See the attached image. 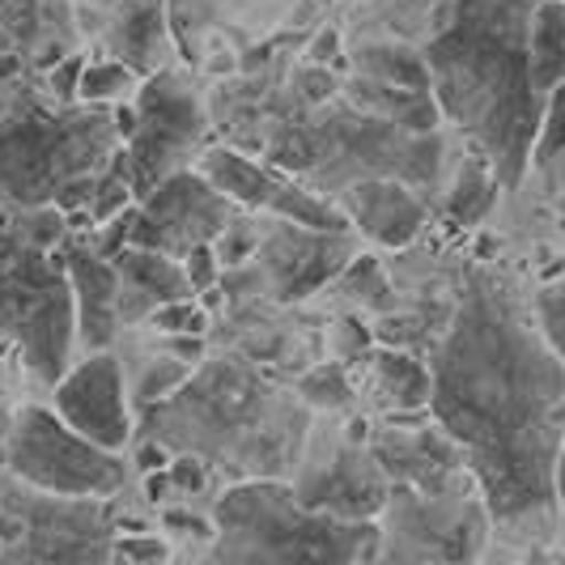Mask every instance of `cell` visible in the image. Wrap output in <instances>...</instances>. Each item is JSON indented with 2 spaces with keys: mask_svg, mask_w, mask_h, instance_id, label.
Returning <instances> with one entry per match:
<instances>
[{
  "mask_svg": "<svg viewBox=\"0 0 565 565\" xmlns=\"http://www.w3.org/2000/svg\"><path fill=\"white\" fill-rule=\"evenodd\" d=\"M562 353L507 298L472 285L429 366V408L502 523L557 510Z\"/></svg>",
  "mask_w": 565,
  "mask_h": 565,
  "instance_id": "1",
  "label": "cell"
},
{
  "mask_svg": "<svg viewBox=\"0 0 565 565\" xmlns=\"http://www.w3.org/2000/svg\"><path fill=\"white\" fill-rule=\"evenodd\" d=\"M540 0H438L425 73L438 111L468 132L498 188L527 174L544 98L532 89L527 22Z\"/></svg>",
  "mask_w": 565,
  "mask_h": 565,
  "instance_id": "2",
  "label": "cell"
},
{
  "mask_svg": "<svg viewBox=\"0 0 565 565\" xmlns=\"http://www.w3.org/2000/svg\"><path fill=\"white\" fill-rule=\"evenodd\" d=\"M209 553L217 562H379V527L302 507L277 477H252L217 498Z\"/></svg>",
  "mask_w": 565,
  "mask_h": 565,
  "instance_id": "3",
  "label": "cell"
},
{
  "mask_svg": "<svg viewBox=\"0 0 565 565\" xmlns=\"http://www.w3.org/2000/svg\"><path fill=\"white\" fill-rule=\"evenodd\" d=\"M0 332L13 340L26 366L56 383L73 353V289L52 247L0 230Z\"/></svg>",
  "mask_w": 565,
  "mask_h": 565,
  "instance_id": "4",
  "label": "cell"
},
{
  "mask_svg": "<svg viewBox=\"0 0 565 565\" xmlns=\"http://www.w3.org/2000/svg\"><path fill=\"white\" fill-rule=\"evenodd\" d=\"M9 472L60 498H115L128 484L124 451H107L60 422L52 408H22L9 434Z\"/></svg>",
  "mask_w": 565,
  "mask_h": 565,
  "instance_id": "5",
  "label": "cell"
},
{
  "mask_svg": "<svg viewBox=\"0 0 565 565\" xmlns=\"http://www.w3.org/2000/svg\"><path fill=\"white\" fill-rule=\"evenodd\" d=\"M383 527H379V562H468L481 557L484 502H468L463 493H422L413 484H396L383 493Z\"/></svg>",
  "mask_w": 565,
  "mask_h": 565,
  "instance_id": "6",
  "label": "cell"
},
{
  "mask_svg": "<svg viewBox=\"0 0 565 565\" xmlns=\"http://www.w3.org/2000/svg\"><path fill=\"white\" fill-rule=\"evenodd\" d=\"M132 128H128V174H132V192L145 196L153 183H162L167 174L183 170V162L204 145L209 119L204 107L192 94V85L179 73H153L137 89V107H132Z\"/></svg>",
  "mask_w": 565,
  "mask_h": 565,
  "instance_id": "7",
  "label": "cell"
},
{
  "mask_svg": "<svg viewBox=\"0 0 565 565\" xmlns=\"http://www.w3.org/2000/svg\"><path fill=\"white\" fill-rule=\"evenodd\" d=\"M230 217L234 200L226 192H217L200 170H174L145 192L141 209H132L128 243L179 259L196 243H213Z\"/></svg>",
  "mask_w": 565,
  "mask_h": 565,
  "instance_id": "8",
  "label": "cell"
},
{
  "mask_svg": "<svg viewBox=\"0 0 565 565\" xmlns=\"http://www.w3.org/2000/svg\"><path fill=\"white\" fill-rule=\"evenodd\" d=\"M52 413L68 429H77L82 438L107 447V451H124L132 443L128 379H124V366L111 349H94L73 370L60 374Z\"/></svg>",
  "mask_w": 565,
  "mask_h": 565,
  "instance_id": "9",
  "label": "cell"
},
{
  "mask_svg": "<svg viewBox=\"0 0 565 565\" xmlns=\"http://www.w3.org/2000/svg\"><path fill=\"white\" fill-rule=\"evenodd\" d=\"M353 255L349 230H311L298 222L273 217V226L259 230L255 243V268L259 277L273 285L277 298H307L319 285L337 281Z\"/></svg>",
  "mask_w": 565,
  "mask_h": 565,
  "instance_id": "10",
  "label": "cell"
},
{
  "mask_svg": "<svg viewBox=\"0 0 565 565\" xmlns=\"http://www.w3.org/2000/svg\"><path fill=\"white\" fill-rule=\"evenodd\" d=\"M196 170L217 192H226L243 209H259L268 217H285V222H298V226L311 230H349V222H344V213H340L337 204L311 196L294 179H281L277 170L243 158L238 149H209L196 162Z\"/></svg>",
  "mask_w": 565,
  "mask_h": 565,
  "instance_id": "11",
  "label": "cell"
},
{
  "mask_svg": "<svg viewBox=\"0 0 565 565\" xmlns=\"http://www.w3.org/2000/svg\"><path fill=\"white\" fill-rule=\"evenodd\" d=\"M370 459L358 447V434L349 443L332 438L328 447V463H311L302 468V484L294 489V498L302 507L337 514V519H362L370 510L383 507V477L379 468H366Z\"/></svg>",
  "mask_w": 565,
  "mask_h": 565,
  "instance_id": "12",
  "label": "cell"
},
{
  "mask_svg": "<svg viewBox=\"0 0 565 565\" xmlns=\"http://www.w3.org/2000/svg\"><path fill=\"white\" fill-rule=\"evenodd\" d=\"M64 277L73 289V337L82 340L85 353L107 349L119 328V302H115V264L94 247H68Z\"/></svg>",
  "mask_w": 565,
  "mask_h": 565,
  "instance_id": "13",
  "label": "cell"
},
{
  "mask_svg": "<svg viewBox=\"0 0 565 565\" xmlns=\"http://www.w3.org/2000/svg\"><path fill=\"white\" fill-rule=\"evenodd\" d=\"M340 213L383 247H408L425 226L422 200L396 179H358L340 200Z\"/></svg>",
  "mask_w": 565,
  "mask_h": 565,
  "instance_id": "14",
  "label": "cell"
},
{
  "mask_svg": "<svg viewBox=\"0 0 565 565\" xmlns=\"http://www.w3.org/2000/svg\"><path fill=\"white\" fill-rule=\"evenodd\" d=\"M115 264V302H119V323H141L153 307L174 302V298H192V285L183 277L179 259L149 247L124 243L111 255Z\"/></svg>",
  "mask_w": 565,
  "mask_h": 565,
  "instance_id": "15",
  "label": "cell"
},
{
  "mask_svg": "<svg viewBox=\"0 0 565 565\" xmlns=\"http://www.w3.org/2000/svg\"><path fill=\"white\" fill-rule=\"evenodd\" d=\"M527 68L532 89L548 98L565 77V4L562 0H540L527 22Z\"/></svg>",
  "mask_w": 565,
  "mask_h": 565,
  "instance_id": "16",
  "label": "cell"
},
{
  "mask_svg": "<svg viewBox=\"0 0 565 565\" xmlns=\"http://www.w3.org/2000/svg\"><path fill=\"white\" fill-rule=\"evenodd\" d=\"M366 362L370 374H374V387L383 392L387 404H396V413L425 408V399H429V370L417 358L396 353V349H374Z\"/></svg>",
  "mask_w": 565,
  "mask_h": 565,
  "instance_id": "17",
  "label": "cell"
},
{
  "mask_svg": "<svg viewBox=\"0 0 565 565\" xmlns=\"http://www.w3.org/2000/svg\"><path fill=\"white\" fill-rule=\"evenodd\" d=\"M493 200H498V179H493V170H489L481 153H472L463 162V170H459V179H455L451 217L463 222V226H472V222H481L484 213L493 209Z\"/></svg>",
  "mask_w": 565,
  "mask_h": 565,
  "instance_id": "18",
  "label": "cell"
},
{
  "mask_svg": "<svg viewBox=\"0 0 565 565\" xmlns=\"http://www.w3.org/2000/svg\"><path fill=\"white\" fill-rule=\"evenodd\" d=\"M137 68L132 64H124V60H103V64H82V73H77V98L82 103H94V107H103V103H119V98H132L137 94Z\"/></svg>",
  "mask_w": 565,
  "mask_h": 565,
  "instance_id": "19",
  "label": "cell"
},
{
  "mask_svg": "<svg viewBox=\"0 0 565 565\" xmlns=\"http://www.w3.org/2000/svg\"><path fill=\"white\" fill-rule=\"evenodd\" d=\"M358 68L374 77V82L399 85V89H429V73H425V60L413 56L408 47H366Z\"/></svg>",
  "mask_w": 565,
  "mask_h": 565,
  "instance_id": "20",
  "label": "cell"
},
{
  "mask_svg": "<svg viewBox=\"0 0 565 565\" xmlns=\"http://www.w3.org/2000/svg\"><path fill=\"white\" fill-rule=\"evenodd\" d=\"M298 396L315 404V408H349L353 404V387H349V379H344V366L340 362H323V366H315L302 374V383H298Z\"/></svg>",
  "mask_w": 565,
  "mask_h": 565,
  "instance_id": "21",
  "label": "cell"
},
{
  "mask_svg": "<svg viewBox=\"0 0 565 565\" xmlns=\"http://www.w3.org/2000/svg\"><path fill=\"white\" fill-rule=\"evenodd\" d=\"M145 323H149L153 332H162V337H204V328H209V311L200 307L196 294H192V298H174V302L153 307Z\"/></svg>",
  "mask_w": 565,
  "mask_h": 565,
  "instance_id": "22",
  "label": "cell"
},
{
  "mask_svg": "<svg viewBox=\"0 0 565 565\" xmlns=\"http://www.w3.org/2000/svg\"><path fill=\"white\" fill-rule=\"evenodd\" d=\"M255 243H259V226H255L252 217H230L226 226L217 230V238H213V255H217V264L222 268H243L247 259H252Z\"/></svg>",
  "mask_w": 565,
  "mask_h": 565,
  "instance_id": "23",
  "label": "cell"
},
{
  "mask_svg": "<svg viewBox=\"0 0 565 565\" xmlns=\"http://www.w3.org/2000/svg\"><path fill=\"white\" fill-rule=\"evenodd\" d=\"M167 481L174 498H196V493H204V484H209V463H204L200 455H188V451L170 455Z\"/></svg>",
  "mask_w": 565,
  "mask_h": 565,
  "instance_id": "24",
  "label": "cell"
},
{
  "mask_svg": "<svg viewBox=\"0 0 565 565\" xmlns=\"http://www.w3.org/2000/svg\"><path fill=\"white\" fill-rule=\"evenodd\" d=\"M179 268H183V277H188V285H192V294L213 289L217 277H222V264H217V255H213V243L188 247V252L179 255Z\"/></svg>",
  "mask_w": 565,
  "mask_h": 565,
  "instance_id": "25",
  "label": "cell"
},
{
  "mask_svg": "<svg viewBox=\"0 0 565 565\" xmlns=\"http://www.w3.org/2000/svg\"><path fill=\"white\" fill-rule=\"evenodd\" d=\"M107 557H124V562H167L170 544L162 536H124L107 544Z\"/></svg>",
  "mask_w": 565,
  "mask_h": 565,
  "instance_id": "26",
  "label": "cell"
},
{
  "mask_svg": "<svg viewBox=\"0 0 565 565\" xmlns=\"http://www.w3.org/2000/svg\"><path fill=\"white\" fill-rule=\"evenodd\" d=\"M536 315H540V328H544V340L562 353V281H548L540 289Z\"/></svg>",
  "mask_w": 565,
  "mask_h": 565,
  "instance_id": "27",
  "label": "cell"
},
{
  "mask_svg": "<svg viewBox=\"0 0 565 565\" xmlns=\"http://www.w3.org/2000/svg\"><path fill=\"white\" fill-rule=\"evenodd\" d=\"M170 459V447H162L158 438H145L141 447H137V468L141 472H158V468H167Z\"/></svg>",
  "mask_w": 565,
  "mask_h": 565,
  "instance_id": "28",
  "label": "cell"
},
{
  "mask_svg": "<svg viewBox=\"0 0 565 565\" xmlns=\"http://www.w3.org/2000/svg\"><path fill=\"white\" fill-rule=\"evenodd\" d=\"M77 73H82V60L73 56L64 68H60L56 77H52V85H60V98H64V103H73V98H77Z\"/></svg>",
  "mask_w": 565,
  "mask_h": 565,
  "instance_id": "29",
  "label": "cell"
}]
</instances>
